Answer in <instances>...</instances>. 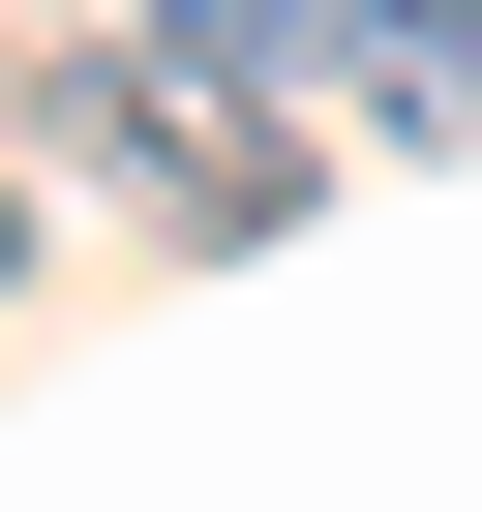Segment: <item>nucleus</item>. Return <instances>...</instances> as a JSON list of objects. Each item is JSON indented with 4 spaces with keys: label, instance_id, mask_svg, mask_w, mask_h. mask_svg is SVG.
Returning a JSON list of instances; mask_svg holds the SVG:
<instances>
[{
    "label": "nucleus",
    "instance_id": "1",
    "mask_svg": "<svg viewBox=\"0 0 482 512\" xmlns=\"http://www.w3.org/2000/svg\"><path fill=\"white\" fill-rule=\"evenodd\" d=\"M121 61H151V91H241V121H272V91H362V0H121Z\"/></svg>",
    "mask_w": 482,
    "mask_h": 512
},
{
    "label": "nucleus",
    "instance_id": "2",
    "mask_svg": "<svg viewBox=\"0 0 482 512\" xmlns=\"http://www.w3.org/2000/svg\"><path fill=\"white\" fill-rule=\"evenodd\" d=\"M362 121H422V151H482V0H362Z\"/></svg>",
    "mask_w": 482,
    "mask_h": 512
},
{
    "label": "nucleus",
    "instance_id": "3",
    "mask_svg": "<svg viewBox=\"0 0 482 512\" xmlns=\"http://www.w3.org/2000/svg\"><path fill=\"white\" fill-rule=\"evenodd\" d=\"M0 272H31V211H0Z\"/></svg>",
    "mask_w": 482,
    "mask_h": 512
}]
</instances>
